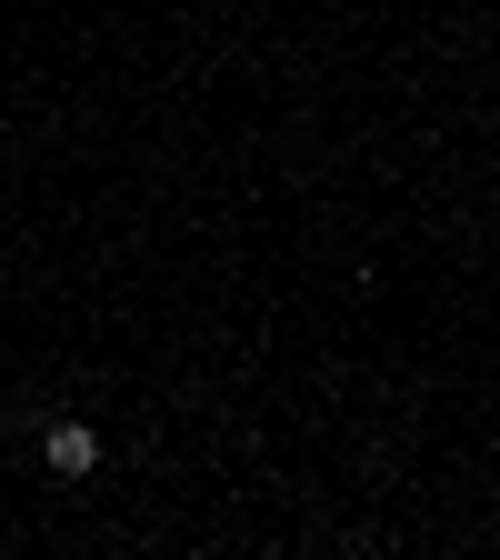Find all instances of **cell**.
I'll return each instance as SVG.
<instances>
[{
    "label": "cell",
    "mask_w": 500,
    "mask_h": 560,
    "mask_svg": "<svg viewBox=\"0 0 500 560\" xmlns=\"http://www.w3.org/2000/svg\"><path fill=\"white\" fill-rule=\"evenodd\" d=\"M40 460H50L60 480H91V470H101V441H91V420H50V431H40Z\"/></svg>",
    "instance_id": "obj_1"
}]
</instances>
